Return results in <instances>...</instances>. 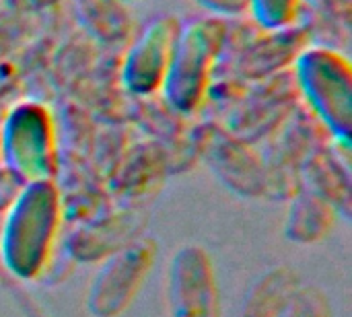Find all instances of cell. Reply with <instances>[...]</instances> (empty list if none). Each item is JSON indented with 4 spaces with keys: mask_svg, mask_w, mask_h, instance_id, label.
Returning a JSON list of instances; mask_svg holds the SVG:
<instances>
[{
    "mask_svg": "<svg viewBox=\"0 0 352 317\" xmlns=\"http://www.w3.org/2000/svg\"><path fill=\"white\" fill-rule=\"evenodd\" d=\"M169 317H221V297L214 266L200 245H182L169 264Z\"/></svg>",
    "mask_w": 352,
    "mask_h": 317,
    "instance_id": "6",
    "label": "cell"
},
{
    "mask_svg": "<svg viewBox=\"0 0 352 317\" xmlns=\"http://www.w3.org/2000/svg\"><path fill=\"white\" fill-rule=\"evenodd\" d=\"M223 41L225 25L217 19H194L179 27L161 85L173 109L182 113L198 109Z\"/></svg>",
    "mask_w": 352,
    "mask_h": 317,
    "instance_id": "2",
    "label": "cell"
},
{
    "mask_svg": "<svg viewBox=\"0 0 352 317\" xmlns=\"http://www.w3.org/2000/svg\"><path fill=\"white\" fill-rule=\"evenodd\" d=\"M297 76L309 105L342 144L352 134V70L346 58L326 47H311L297 60Z\"/></svg>",
    "mask_w": 352,
    "mask_h": 317,
    "instance_id": "3",
    "label": "cell"
},
{
    "mask_svg": "<svg viewBox=\"0 0 352 317\" xmlns=\"http://www.w3.org/2000/svg\"><path fill=\"white\" fill-rule=\"evenodd\" d=\"M280 317H332L330 316V303L322 289L318 287H297Z\"/></svg>",
    "mask_w": 352,
    "mask_h": 317,
    "instance_id": "10",
    "label": "cell"
},
{
    "mask_svg": "<svg viewBox=\"0 0 352 317\" xmlns=\"http://www.w3.org/2000/svg\"><path fill=\"white\" fill-rule=\"evenodd\" d=\"M157 260V241L136 239L113 254L97 270L89 295L87 311L93 317H118L124 314Z\"/></svg>",
    "mask_w": 352,
    "mask_h": 317,
    "instance_id": "5",
    "label": "cell"
},
{
    "mask_svg": "<svg viewBox=\"0 0 352 317\" xmlns=\"http://www.w3.org/2000/svg\"><path fill=\"white\" fill-rule=\"evenodd\" d=\"M58 225L60 194L54 182L25 184L6 212L0 235L6 270L21 281L37 278L50 262Z\"/></svg>",
    "mask_w": 352,
    "mask_h": 317,
    "instance_id": "1",
    "label": "cell"
},
{
    "mask_svg": "<svg viewBox=\"0 0 352 317\" xmlns=\"http://www.w3.org/2000/svg\"><path fill=\"white\" fill-rule=\"evenodd\" d=\"M299 287V276L285 266L262 272L248 289L237 317H280L291 293Z\"/></svg>",
    "mask_w": 352,
    "mask_h": 317,
    "instance_id": "8",
    "label": "cell"
},
{
    "mask_svg": "<svg viewBox=\"0 0 352 317\" xmlns=\"http://www.w3.org/2000/svg\"><path fill=\"white\" fill-rule=\"evenodd\" d=\"M198 2L221 14H237L250 8V0H198Z\"/></svg>",
    "mask_w": 352,
    "mask_h": 317,
    "instance_id": "12",
    "label": "cell"
},
{
    "mask_svg": "<svg viewBox=\"0 0 352 317\" xmlns=\"http://www.w3.org/2000/svg\"><path fill=\"white\" fill-rule=\"evenodd\" d=\"M334 223V210L326 198L316 194H301L291 204L285 235L299 245H311L322 241Z\"/></svg>",
    "mask_w": 352,
    "mask_h": 317,
    "instance_id": "9",
    "label": "cell"
},
{
    "mask_svg": "<svg viewBox=\"0 0 352 317\" xmlns=\"http://www.w3.org/2000/svg\"><path fill=\"white\" fill-rule=\"evenodd\" d=\"M2 159L19 182H52L56 134L50 111L33 101L19 103L2 124Z\"/></svg>",
    "mask_w": 352,
    "mask_h": 317,
    "instance_id": "4",
    "label": "cell"
},
{
    "mask_svg": "<svg viewBox=\"0 0 352 317\" xmlns=\"http://www.w3.org/2000/svg\"><path fill=\"white\" fill-rule=\"evenodd\" d=\"M177 31L179 23L173 17H159L144 27L122 68V80L130 93L148 95L163 85Z\"/></svg>",
    "mask_w": 352,
    "mask_h": 317,
    "instance_id": "7",
    "label": "cell"
},
{
    "mask_svg": "<svg viewBox=\"0 0 352 317\" xmlns=\"http://www.w3.org/2000/svg\"><path fill=\"white\" fill-rule=\"evenodd\" d=\"M250 8L260 25L278 29L297 17L299 0H250Z\"/></svg>",
    "mask_w": 352,
    "mask_h": 317,
    "instance_id": "11",
    "label": "cell"
}]
</instances>
